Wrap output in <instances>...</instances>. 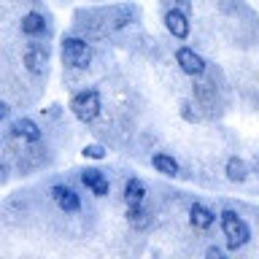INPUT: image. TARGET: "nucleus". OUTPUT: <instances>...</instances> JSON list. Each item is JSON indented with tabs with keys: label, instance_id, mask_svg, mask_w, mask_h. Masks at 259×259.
<instances>
[{
	"label": "nucleus",
	"instance_id": "1a4fd4ad",
	"mask_svg": "<svg viewBox=\"0 0 259 259\" xmlns=\"http://www.w3.org/2000/svg\"><path fill=\"white\" fill-rule=\"evenodd\" d=\"M19 27H22V32H24L27 38H46L49 32H52V30H49V22H46V16H44V14H38V11H30V14H24V16H22V24H19Z\"/></svg>",
	"mask_w": 259,
	"mask_h": 259
},
{
	"label": "nucleus",
	"instance_id": "6e6552de",
	"mask_svg": "<svg viewBox=\"0 0 259 259\" xmlns=\"http://www.w3.org/2000/svg\"><path fill=\"white\" fill-rule=\"evenodd\" d=\"M81 184H84L95 197H105V194L111 192V181L100 167H84L81 170Z\"/></svg>",
	"mask_w": 259,
	"mask_h": 259
},
{
	"label": "nucleus",
	"instance_id": "423d86ee",
	"mask_svg": "<svg viewBox=\"0 0 259 259\" xmlns=\"http://www.w3.org/2000/svg\"><path fill=\"white\" fill-rule=\"evenodd\" d=\"M46 65H49V49L32 38L24 49V68H27L30 76H44Z\"/></svg>",
	"mask_w": 259,
	"mask_h": 259
},
{
	"label": "nucleus",
	"instance_id": "9d476101",
	"mask_svg": "<svg viewBox=\"0 0 259 259\" xmlns=\"http://www.w3.org/2000/svg\"><path fill=\"white\" fill-rule=\"evenodd\" d=\"M189 224L194 230H210L216 224V210L208 208L205 202H192L189 205Z\"/></svg>",
	"mask_w": 259,
	"mask_h": 259
},
{
	"label": "nucleus",
	"instance_id": "6ab92c4d",
	"mask_svg": "<svg viewBox=\"0 0 259 259\" xmlns=\"http://www.w3.org/2000/svg\"><path fill=\"white\" fill-rule=\"evenodd\" d=\"M8 116H11V105H8L6 100H0V121H6Z\"/></svg>",
	"mask_w": 259,
	"mask_h": 259
},
{
	"label": "nucleus",
	"instance_id": "ddd939ff",
	"mask_svg": "<svg viewBox=\"0 0 259 259\" xmlns=\"http://www.w3.org/2000/svg\"><path fill=\"white\" fill-rule=\"evenodd\" d=\"M127 222L135 227V230H149L151 227V213L146 210L143 202H127Z\"/></svg>",
	"mask_w": 259,
	"mask_h": 259
},
{
	"label": "nucleus",
	"instance_id": "2eb2a0df",
	"mask_svg": "<svg viewBox=\"0 0 259 259\" xmlns=\"http://www.w3.org/2000/svg\"><path fill=\"white\" fill-rule=\"evenodd\" d=\"M146 194H149L146 184L138 176H130L124 184V202H146Z\"/></svg>",
	"mask_w": 259,
	"mask_h": 259
},
{
	"label": "nucleus",
	"instance_id": "39448f33",
	"mask_svg": "<svg viewBox=\"0 0 259 259\" xmlns=\"http://www.w3.org/2000/svg\"><path fill=\"white\" fill-rule=\"evenodd\" d=\"M162 22H165V30H167L176 40H186V38H189L192 22H189V14H186L184 8H165Z\"/></svg>",
	"mask_w": 259,
	"mask_h": 259
},
{
	"label": "nucleus",
	"instance_id": "0eeeda50",
	"mask_svg": "<svg viewBox=\"0 0 259 259\" xmlns=\"http://www.w3.org/2000/svg\"><path fill=\"white\" fill-rule=\"evenodd\" d=\"M52 200L57 202V208H60L62 213H78L81 210L78 192L73 189V186H68V184H54L52 186Z\"/></svg>",
	"mask_w": 259,
	"mask_h": 259
},
{
	"label": "nucleus",
	"instance_id": "f8f14e48",
	"mask_svg": "<svg viewBox=\"0 0 259 259\" xmlns=\"http://www.w3.org/2000/svg\"><path fill=\"white\" fill-rule=\"evenodd\" d=\"M151 167L157 170V173L167 176V178H176L181 176V165H178V159L173 157V154H165V151H157L151 157Z\"/></svg>",
	"mask_w": 259,
	"mask_h": 259
},
{
	"label": "nucleus",
	"instance_id": "4468645a",
	"mask_svg": "<svg viewBox=\"0 0 259 259\" xmlns=\"http://www.w3.org/2000/svg\"><path fill=\"white\" fill-rule=\"evenodd\" d=\"M224 176H227V181H232V184H243V181H248L251 170L240 157H230L224 162Z\"/></svg>",
	"mask_w": 259,
	"mask_h": 259
},
{
	"label": "nucleus",
	"instance_id": "f3484780",
	"mask_svg": "<svg viewBox=\"0 0 259 259\" xmlns=\"http://www.w3.org/2000/svg\"><path fill=\"white\" fill-rule=\"evenodd\" d=\"M162 6L165 8H184L186 14L192 11V0H162Z\"/></svg>",
	"mask_w": 259,
	"mask_h": 259
},
{
	"label": "nucleus",
	"instance_id": "f257e3e1",
	"mask_svg": "<svg viewBox=\"0 0 259 259\" xmlns=\"http://www.w3.org/2000/svg\"><path fill=\"white\" fill-rule=\"evenodd\" d=\"M219 224H222V232L227 238V248L230 251H238L251 243V227L238 210H230V208L222 210L219 213Z\"/></svg>",
	"mask_w": 259,
	"mask_h": 259
},
{
	"label": "nucleus",
	"instance_id": "dca6fc26",
	"mask_svg": "<svg viewBox=\"0 0 259 259\" xmlns=\"http://www.w3.org/2000/svg\"><path fill=\"white\" fill-rule=\"evenodd\" d=\"M81 154H84L87 159H105V154H108V151H105V146H100V143H87Z\"/></svg>",
	"mask_w": 259,
	"mask_h": 259
},
{
	"label": "nucleus",
	"instance_id": "7ed1b4c3",
	"mask_svg": "<svg viewBox=\"0 0 259 259\" xmlns=\"http://www.w3.org/2000/svg\"><path fill=\"white\" fill-rule=\"evenodd\" d=\"M70 111H73V116H76L78 121H84V124L95 121L97 116H100V111H103L100 89H97V87H84V89H78V92L70 97Z\"/></svg>",
	"mask_w": 259,
	"mask_h": 259
},
{
	"label": "nucleus",
	"instance_id": "aec40b11",
	"mask_svg": "<svg viewBox=\"0 0 259 259\" xmlns=\"http://www.w3.org/2000/svg\"><path fill=\"white\" fill-rule=\"evenodd\" d=\"M6 173H8V170H6V165H0V184L6 181Z\"/></svg>",
	"mask_w": 259,
	"mask_h": 259
},
{
	"label": "nucleus",
	"instance_id": "a211bd4d",
	"mask_svg": "<svg viewBox=\"0 0 259 259\" xmlns=\"http://www.w3.org/2000/svg\"><path fill=\"white\" fill-rule=\"evenodd\" d=\"M205 254H208L210 259H222V256L227 254V251H224V248H219V246H210V248L205 251Z\"/></svg>",
	"mask_w": 259,
	"mask_h": 259
},
{
	"label": "nucleus",
	"instance_id": "9b49d317",
	"mask_svg": "<svg viewBox=\"0 0 259 259\" xmlns=\"http://www.w3.org/2000/svg\"><path fill=\"white\" fill-rule=\"evenodd\" d=\"M11 135L22 138V141H27V143H38L40 138H44V130L38 127V121L22 116V119H16L14 124H11Z\"/></svg>",
	"mask_w": 259,
	"mask_h": 259
},
{
	"label": "nucleus",
	"instance_id": "20e7f679",
	"mask_svg": "<svg viewBox=\"0 0 259 259\" xmlns=\"http://www.w3.org/2000/svg\"><path fill=\"white\" fill-rule=\"evenodd\" d=\"M176 65L189 78H202L208 70V62L202 60V54H197L192 46H178L176 49Z\"/></svg>",
	"mask_w": 259,
	"mask_h": 259
},
{
	"label": "nucleus",
	"instance_id": "f03ea898",
	"mask_svg": "<svg viewBox=\"0 0 259 259\" xmlns=\"http://www.w3.org/2000/svg\"><path fill=\"white\" fill-rule=\"evenodd\" d=\"M60 52H62V62L73 70H87L95 60L92 44H89L87 38H81V35H65Z\"/></svg>",
	"mask_w": 259,
	"mask_h": 259
}]
</instances>
